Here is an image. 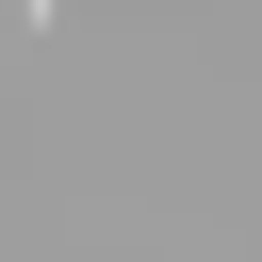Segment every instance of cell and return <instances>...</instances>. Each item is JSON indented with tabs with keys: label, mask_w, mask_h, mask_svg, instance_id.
<instances>
[{
	"label": "cell",
	"mask_w": 262,
	"mask_h": 262,
	"mask_svg": "<svg viewBox=\"0 0 262 262\" xmlns=\"http://www.w3.org/2000/svg\"><path fill=\"white\" fill-rule=\"evenodd\" d=\"M33 16H66V0H33Z\"/></svg>",
	"instance_id": "1"
}]
</instances>
